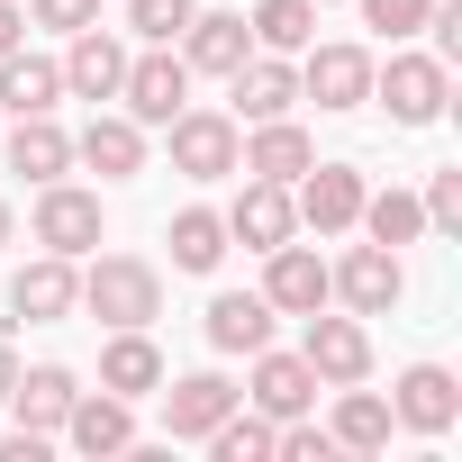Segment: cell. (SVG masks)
Wrapping results in <instances>:
<instances>
[{
	"instance_id": "1",
	"label": "cell",
	"mask_w": 462,
	"mask_h": 462,
	"mask_svg": "<svg viewBox=\"0 0 462 462\" xmlns=\"http://www.w3.org/2000/svg\"><path fill=\"white\" fill-rule=\"evenodd\" d=\"M82 309H91L100 327H145V318L163 309V273H154L145 254H100V263L82 273Z\"/></svg>"
},
{
	"instance_id": "2",
	"label": "cell",
	"mask_w": 462,
	"mask_h": 462,
	"mask_svg": "<svg viewBox=\"0 0 462 462\" xmlns=\"http://www.w3.org/2000/svg\"><path fill=\"white\" fill-rule=\"evenodd\" d=\"M118 91H127V118H136V127H172V118L190 109V64L154 46V55H136V64L118 73Z\"/></svg>"
},
{
	"instance_id": "3",
	"label": "cell",
	"mask_w": 462,
	"mask_h": 462,
	"mask_svg": "<svg viewBox=\"0 0 462 462\" xmlns=\"http://www.w3.org/2000/svg\"><path fill=\"white\" fill-rule=\"evenodd\" d=\"M372 91L390 100V118H399V127H435V118H444V91H453V73H444L435 55H390V73H381Z\"/></svg>"
},
{
	"instance_id": "4",
	"label": "cell",
	"mask_w": 462,
	"mask_h": 462,
	"mask_svg": "<svg viewBox=\"0 0 462 462\" xmlns=\"http://www.w3.org/2000/svg\"><path fill=\"white\" fill-rule=\"evenodd\" d=\"M327 291H345V309H354V318H390V309H399V291H408V273H399V254H390V245H354V254L327 273Z\"/></svg>"
},
{
	"instance_id": "5",
	"label": "cell",
	"mask_w": 462,
	"mask_h": 462,
	"mask_svg": "<svg viewBox=\"0 0 462 462\" xmlns=\"http://www.w3.org/2000/svg\"><path fill=\"white\" fill-rule=\"evenodd\" d=\"M172 172H190V181H226V172H236V118L181 109V118H172Z\"/></svg>"
},
{
	"instance_id": "6",
	"label": "cell",
	"mask_w": 462,
	"mask_h": 462,
	"mask_svg": "<svg viewBox=\"0 0 462 462\" xmlns=\"http://www.w3.org/2000/svg\"><path fill=\"white\" fill-rule=\"evenodd\" d=\"M309 226H318V236H345V226L363 217V172L354 163H309L300 172V199H291Z\"/></svg>"
},
{
	"instance_id": "7",
	"label": "cell",
	"mask_w": 462,
	"mask_h": 462,
	"mask_svg": "<svg viewBox=\"0 0 462 462\" xmlns=\"http://www.w3.org/2000/svg\"><path fill=\"white\" fill-rule=\"evenodd\" d=\"M37 245H46V254H91V245H100V199L73 190V181H46V199H37Z\"/></svg>"
},
{
	"instance_id": "8",
	"label": "cell",
	"mask_w": 462,
	"mask_h": 462,
	"mask_svg": "<svg viewBox=\"0 0 462 462\" xmlns=\"http://www.w3.org/2000/svg\"><path fill=\"white\" fill-rule=\"evenodd\" d=\"M300 363H309L318 381H336V390H345V381H363V372H372V336H363L354 318H318V309H309V345H300Z\"/></svg>"
},
{
	"instance_id": "9",
	"label": "cell",
	"mask_w": 462,
	"mask_h": 462,
	"mask_svg": "<svg viewBox=\"0 0 462 462\" xmlns=\"http://www.w3.org/2000/svg\"><path fill=\"white\" fill-rule=\"evenodd\" d=\"M300 226V208H291V181H245V199L226 208V236L236 245H254V254H273L282 236Z\"/></svg>"
},
{
	"instance_id": "10",
	"label": "cell",
	"mask_w": 462,
	"mask_h": 462,
	"mask_svg": "<svg viewBox=\"0 0 462 462\" xmlns=\"http://www.w3.org/2000/svg\"><path fill=\"white\" fill-rule=\"evenodd\" d=\"M300 91H309L318 109H363V100H372V55H363V46H318L309 73H300Z\"/></svg>"
},
{
	"instance_id": "11",
	"label": "cell",
	"mask_w": 462,
	"mask_h": 462,
	"mask_svg": "<svg viewBox=\"0 0 462 462\" xmlns=\"http://www.w3.org/2000/svg\"><path fill=\"white\" fill-rule=\"evenodd\" d=\"M10 309L28 327H55L64 309H82V282H73V254H37L19 282H10Z\"/></svg>"
},
{
	"instance_id": "12",
	"label": "cell",
	"mask_w": 462,
	"mask_h": 462,
	"mask_svg": "<svg viewBox=\"0 0 462 462\" xmlns=\"http://www.w3.org/2000/svg\"><path fill=\"white\" fill-rule=\"evenodd\" d=\"M390 417H399V426H417V435H444V426L462 417V390H453V372H444V363H417V372H399V399H390Z\"/></svg>"
},
{
	"instance_id": "13",
	"label": "cell",
	"mask_w": 462,
	"mask_h": 462,
	"mask_svg": "<svg viewBox=\"0 0 462 462\" xmlns=\"http://www.w3.org/2000/svg\"><path fill=\"white\" fill-rule=\"evenodd\" d=\"M73 399H82V381H73L64 363H37V372H19V381H10V408H19V435H55Z\"/></svg>"
},
{
	"instance_id": "14",
	"label": "cell",
	"mask_w": 462,
	"mask_h": 462,
	"mask_svg": "<svg viewBox=\"0 0 462 462\" xmlns=\"http://www.w3.org/2000/svg\"><path fill=\"white\" fill-rule=\"evenodd\" d=\"M208 345L217 354H263L273 345V300L263 291H217L208 300Z\"/></svg>"
},
{
	"instance_id": "15",
	"label": "cell",
	"mask_w": 462,
	"mask_h": 462,
	"mask_svg": "<svg viewBox=\"0 0 462 462\" xmlns=\"http://www.w3.org/2000/svg\"><path fill=\"white\" fill-rule=\"evenodd\" d=\"M181 46H190V55H181L190 73H236V64L254 55V28H245V19H226V10H190Z\"/></svg>"
},
{
	"instance_id": "16",
	"label": "cell",
	"mask_w": 462,
	"mask_h": 462,
	"mask_svg": "<svg viewBox=\"0 0 462 462\" xmlns=\"http://www.w3.org/2000/svg\"><path fill=\"white\" fill-rule=\"evenodd\" d=\"M263 300L273 309H291V318H309V309H327V263L309 254V245H273V273H263Z\"/></svg>"
},
{
	"instance_id": "17",
	"label": "cell",
	"mask_w": 462,
	"mask_h": 462,
	"mask_svg": "<svg viewBox=\"0 0 462 462\" xmlns=\"http://www.w3.org/2000/svg\"><path fill=\"white\" fill-rule=\"evenodd\" d=\"M64 100V64H46V55H0V109H10V118H46Z\"/></svg>"
},
{
	"instance_id": "18",
	"label": "cell",
	"mask_w": 462,
	"mask_h": 462,
	"mask_svg": "<svg viewBox=\"0 0 462 462\" xmlns=\"http://www.w3.org/2000/svg\"><path fill=\"white\" fill-rule=\"evenodd\" d=\"M236 399H245V390H226L217 372H190V381H172V390H163V426H172V435H208Z\"/></svg>"
},
{
	"instance_id": "19",
	"label": "cell",
	"mask_w": 462,
	"mask_h": 462,
	"mask_svg": "<svg viewBox=\"0 0 462 462\" xmlns=\"http://www.w3.org/2000/svg\"><path fill=\"white\" fill-rule=\"evenodd\" d=\"M226 82H236V109H245V118H291V100H300V73H291L282 55H245Z\"/></svg>"
},
{
	"instance_id": "20",
	"label": "cell",
	"mask_w": 462,
	"mask_h": 462,
	"mask_svg": "<svg viewBox=\"0 0 462 462\" xmlns=\"http://www.w3.org/2000/svg\"><path fill=\"white\" fill-rule=\"evenodd\" d=\"M118 73H127L118 37H100V28H73V55H64V91H82V100H118Z\"/></svg>"
},
{
	"instance_id": "21",
	"label": "cell",
	"mask_w": 462,
	"mask_h": 462,
	"mask_svg": "<svg viewBox=\"0 0 462 462\" xmlns=\"http://www.w3.org/2000/svg\"><path fill=\"white\" fill-rule=\"evenodd\" d=\"M309 399H318V372L300 363V354H263L254 363V408L282 426V417H309Z\"/></svg>"
},
{
	"instance_id": "22",
	"label": "cell",
	"mask_w": 462,
	"mask_h": 462,
	"mask_svg": "<svg viewBox=\"0 0 462 462\" xmlns=\"http://www.w3.org/2000/svg\"><path fill=\"white\" fill-rule=\"evenodd\" d=\"M64 435H73L82 453H127V444H136V417H127L118 390H100V399H73V408H64Z\"/></svg>"
},
{
	"instance_id": "23",
	"label": "cell",
	"mask_w": 462,
	"mask_h": 462,
	"mask_svg": "<svg viewBox=\"0 0 462 462\" xmlns=\"http://www.w3.org/2000/svg\"><path fill=\"white\" fill-rule=\"evenodd\" d=\"M73 154H82L100 181H127V172H145V136H136V118H91Z\"/></svg>"
},
{
	"instance_id": "24",
	"label": "cell",
	"mask_w": 462,
	"mask_h": 462,
	"mask_svg": "<svg viewBox=\"0 0 462 462\" xmlns=\"http://www.w3.org/2000/svg\"><path fill=\"white\" fill-rule=\"evenodd\" d=\"M318 154H309V136L291 127V118H254V145H245V172L254 181H300Z\"/></svg>"
},
{
	"instance_id": "25",
	"label": "cell",
	"mask_w": 462,
	"mask_h": 462,
	"mask_svg": "<svg viewBox=\"0 0 462 462\" xmlns=\"http://www.w3.org/2000/svg\"><path fill=\"white\" fill-rule=\"evenodd\" d=\"M100 390H118V399H145V390H163V354L145 345V327H118V345L100 354Z\"/></svg>"
},
{
	"instance_id": "26",
	"label": "cell",
	"mask_w": 462,
	"mask_h": 462,
	"mask_svg": "<svg viewBox=\"0 0 462 462\" xmlns=\"http://www.w3.org/2000/svg\"><path fill=\"white\" fill-rule=\"evenodd\" d=\"M64 163H73V136H64L55 118H19V136H10V172H28V181H64Z\"/></svg>"
},
{
	"instance_id": "27",
	"label": "cell",
	"mask_w": 462,
	"mask_h": 462,
	"mask_svg": "<svg viewBox=\"0 0 462 462\" xmlns=\"http://www.w3.org/2000/svg\"><path fill=\"white\" fill-rule=\"evenodd\" d=\"M172 263H181V273H217V263H226V217L181 208V217H172Z\"/></svg>"
},
{
	"instance_id": "28",
	"label": "cell",
	"mask_w": 462,
	"mask_h": 462,
	"mask_svg": "<svg viewBox=\"0 0 462 462\" xmlns=\"http://www.w3.org/2000/svg\"><path fill=\"white\" fill-rule=\"evenodd\" d=\"M363 226H372V245H417V226H426V208H417V190H363Z\"/></svg>"
},
{
	"instance_id": "29",
	"label": "cell",
	"mask_w": 462,
	"mask_h": 462,
	"mask_svg": "<svg viewBox=\"0 0 462 462\" xmlns=\"http://www.w3.org/2000/svg\"><path fill=\"white\" fill-rule=\"evenodd\" d=\"M336 444H345V453H381V444H390V399H372V390H354V381H345Z\"/></svg>"
},
{
	"instance_id": "30",
	"label": "cell",
	"mask_w": 462,
	"mask_h": 462,
	"mask_svg": "<svg viewBox=\"0 0 462 462\" xmlns=\"http://www.w3.org/2000/svg\"><path fill=\"white\" fill-rule=\"evenodd\" d=\"M245 28H254L273 55H300V46L318 37V0H263V10H254Z\"/></svg>"
},
{
	"instance_id": "31",
	"label": "cell",
	"mask_w": 462,
	"mask_h": 462,
	"mask_svg": "<svg viewBox=\"0 0 462 462\" xmlns=\"http://www.w3.org/2000/svg\"><path fill=\"white\" fill-rule=\"evenodd\" d=\"M199 444H208L217 462H263V453H273V417H236V408H226Z\"/></svg>"
},
{
	"instance_id": "32",
	"label": "cell",
	"mask_w": 462,
	"mask_h": 462,
	"mask_svg": "<svg viewBox=\"0 0 462 462\" xmlns=\"http://www.w3.org/2000/svg\"><path fill=\"white\" fill-rule=\"evenodd\" d=\"M190 10H199V0H127V19H136L145 46H172V37L190 28Z\"/></svg>"
},
{
	"instance_id": "33",
	"label": "cell",
	"mask_w": 462,
	"mask_h": 462,
	"mask_svg": "<svg viewBox=\"0 0 462 462\" xmlns=\"http://www.w3.org/2000/svg\"><path fill=\"white\" fill-rule=\"evenodd\" d=\"M363 19H372V28L399 46V37H417V28L435 19V0H363Z\"/></svg>"
},
{
	"instance_id": "34",
	"label": "cell",
	"mask_w": 462,
	"mask_h": 462,
	"mask_svg": "<svg viewBox=\"0 0 462 462\" xmlns=\"http://www.w3.org/2000/svg\"><path fill=\"white\" fill-rule=\"evenodd\" d=\"M417 208H426V226H444V236H453V226H462V172H435Z\"/></svg>"
},
{
	"instance_id": "35",
	"label": "cell",
	"mask_w": 462,
	"mask_h": 462,
	"mask_svg": "<svg viewBox=\"0 0 462 462\" xmlns=\"http://www.w3.org/2000/svg\"><path fill=\"white\" fill-rule=\"evenodd\" d=\"M37 19L73 37V28H100V0H37Z\"/></svg>"
},
{
	"instance_id": "36",
	"label": "cell",
	"mask_w": 462,
	"mask_h": 462,
	"mask_svg": "<svg viewBox=\"0 0 462 462\" xmlns=\"http://www.w3.org/2000/svg\"><path fill=\"white\" fill-rule=\"evenodd\" d=\"M19 28H28V10H19V0H0V55L19 46Z\"/></svg>"
},
{
	"instance_id": "37",
	"label": "cell",
	"mask_w": 462,
	"mask_h": 462,
	"mask_svg": "<svg viewBox=\"0 0 462 462\" xmlns=\"http://www.w3.org/2000/svg\"><path fill=\"white\" fill-rule=\"evenodd\" d=\"M10 381H19V363H10V345H0V399H10Z\"/></svg>"
},
{
	"instance_id": "38",
	"label": "cell",
	"mask_w": 462,
	"mask_h": 462,
	"mask_svg": "<svg viewBox=\"0 0 462 462\" xmlns=\"http://www.w3.org/2000/svg\"><path fill=\"white\" fill-rule=\"evenodd\" d=\"M0 245H10V199H0Z\"/></svg>"
},
{
	"instance_id": "39",
	"label": "cell",
	"mask_w": 462,
	"mask_h": 462,
	"mask_svg": "<svg viewBox=\"0 0 462 462\" xmlns=\"http://www.w3.org/2000/svg\"><path fill=\"white\" fill-rule=\"evenodd\" d=\"M318 10H327V0H318Z\"/></svg>"
}]
</instances>
